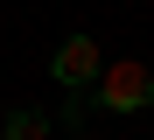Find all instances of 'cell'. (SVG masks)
I'll use <instances>...</instances> for the list:
<instances>
[{
  "label": "cell",
  "instance_id": "6da1fadb",
  "mask_svg": "<svg viewBox=\"0 0 154 140\" xmlns=\"http://www.w3.org/2000/svg\"><path fill=\"white\" fill-rule=\"evenodd\" d=\"M98 105L105 112H140V105H154V70L147 63H98Z\"/></svg>",
  "mask_w": 154,
  "mask_h": 140
},
{
  "label": "cell",
  "instance_id": "7a4b0ae2",
  "mask_svg": "<svg viewBox=\"0 0 154 140\" xmlns=\"http://www.w3.org/2000/svg\"><path fill=\"white\" fill-rule=\"evenodd\" d=\"M98 63H105V56H98V42L91 35H63V49H56V84H70V91H84V84L98 77Z\"/></svg>",
  "mask_w": 154,
  "mask_h": 140
},
{
  "label": "cell",
  "instance_id": "3957f363",
  "mask_svg": "<svg viewBox=\"0 0 154 140\" xmlns=\"http://www.w3.org/2000/svg\"><path fill=\"white\" fill-rule=\"evenodd\" d=\"M0 140H49V119L42 112H14V119L0 126Z\"/></svg>",
  "mask_w": 154,
  "mask_h": 140
}]
</instances>
